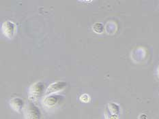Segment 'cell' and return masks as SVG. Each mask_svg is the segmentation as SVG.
<instances>
[{"instance_id":"6","label":"cell","mask_w":159,"mask_h":119,"mask_svg":"<svg viewBox=\"0 0 159 119\" xmlns=\"http://www.w3.org/2000/svg\"><path fill=\"white\" fill-rule=\"evenodd\" d=\"M10 106L12 110L17 112H19L24 107V102L22 99L19 97L12 98L10 101Z\"/></svg>"},{"instance_id":"2","label":"cell","mask_w":159,"mask_h":119,"mask_svg":"<svg viewBox=\"0 0 159 119\" xmlns=\"http://www.w3.org/2000/svg\"><path fill=\"white\" fill-rule=\"evenodd\" d=\"M45 88L44 83L42 82H37L32 85L29 89V97L31 100H36L41 96Z\"/></svg>"},{"instance_id":"3","label":"cell","mask_w":159,"mask_h":119,"mask_svg":"<svg viewBox=\"0 0 159 119\" xmlns=\"http://www.w3.org/2000/svg\"><path fill=\"white\" fill-rule=\"evenodd\" d=\"M63 97H64L60 95H49L43 99V105L46 108H54L62 102Z\"/></svg>"},{"instance_id":"9","label":"cell","mask_w":159,"mask_h":119,"mask_svg":"<svg viewBox=\"0 0 159 119\" xmlns=\"http://www.w3.org/2000/svg\"><path fill=\"white\" fill-rule=\"evenodd\" d=\"M80 100L82 101V102L88 103L90 101V97H89V96L88 95H87V94H83V95H82L80 97Z\"/></svg>"},{"instance_id":"7","label":"cell","mask_w":159,"mask_h":119,"mask_svg":"<svg viewBox=\"0 0 159 119\" xmlns=\"http://www.w3.org/2000/svg\"><path fill=\"white\" fill-rule=\"evenodd\" d=\"M109 109L111 113L113 115H118L120 113V107L116 103H111L109 104Z\"/></svg>"},{"instance_id":"5","label":"cell","mask_w":159,"mask_h":119,"mask_svg":"<svg viewBox=\"0 0 159 119\" xmlns=\"http://www.w3.org/2000/svg\"><path fill=\"white\" fill-rule=\"evenodd\" d=\"M66 83L64 81H57L56 83H52L46 89L45 92H44V95H51V94L58 92V91H60L66 87Z\"/></svg>"},{"instance_id":"1","label":"cell","mask_w":159,"mask_h":119,"mask_svg":"<svg viewBox=\"0 0 159 119\" xmlns=\"http://www.w3.org/2000/svg\"><path fill=\"white\" fill-rule=\"evenodd\" d=\"M24 115L26 119H40L41 112L39 108L32 102H29L24 108Z\"/></svg>"},{"instance_id":"8","label":"cell","mask_w":159,"mask_h":119,"mask_svg":"<svg viewBox=\"0 0 159 119\" xmlns=\"http://www.w3.org/2000/svg\"><path fill=\"white\" fill-rule=\"evenodd\" d=\"M93 29L96 33H101L103 31L104 26H103V25L101 23H96L93 27Z\"/></svg>"},{"instance_id":"10","label":"cell","mask_w":159,"mask_h":119,"mask_svg":"<svg viewBox=\"0 0 159 119\" xmlns=\"http://www.w3.org/2000/svg\"><path fill=\"white\" fill-rule=\"evenodd\" d=\"M158 76H159V67H158Z\"/></svg>"},{"instance_id":"4","label":"cell","mask_w":159,"mask_h":119,"mask_svg":"<svg viewBox=\"0 0 159 119\" xmlns=\"http://www.w3.org/2000/svg\"><path fill=\"white\" fill-rule=\"evenodd\" d=\"M2 33L6 38L12 39L14 36L16 31V25L12 21H7L2 24Z\"/></svg>"}]
</instances>
